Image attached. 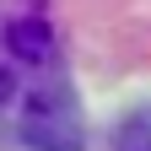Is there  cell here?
Returning a JSON list of instances; mask_svg holds the SVG:
<instances>
[{
    "label": "cell",
    "mask_w": 151,
    "mask_h": 151,
    "mask_svg": "<svg viewBox=\"0 0 151 151\" xmlns=\"http://www.w3.org/2000/svg\"><path fill=\"white\" fill-rule=\"evenodd\" d=\"M22 135L38 146V151H81V119H76V103L65 97H38Z\"/></svg>",
    "instance_id": "6da1fadb"
},
{
    "label": "cell",
    "mask_w": 151,
    "mask_h": 151,
    "mask_svg": "<svg viewBox=\"0 0 151 151\" xmlns=\"http://www.w3.org/2000/svg\"><path fill=\"white\" fill-rule=\"evenodd\" d=\"M119 151H151V113H140L119 129Z\"/></svg>",
    "instance_id": "7a4b0ae2"
}]
</instances>
